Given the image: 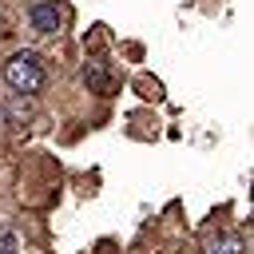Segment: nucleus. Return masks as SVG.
<instances>
[{
  "mask_svg": "<svg viewBox=\"0 0 254 254\" xmlns=\"http://www.w3.org/2000/svg\"><path fill=\"white\" fill-rule=\"evenodd\" d=\"M28 20H32L36 32L52 36V32H60V24H64V8H60L56 0H36V4L28 8Z\"/></svg>",
  "mask_w": 254,
  "mask_h": 254,
  "instance_id": "nucleus-2",
  "label": "nucleus"
},
{
  "mask_svg": "<svg viewBox=\"0 0 254 254\" xmlns=\"http://www.w3.org/2000/svg\"><path fill=\"white\" fill-rule=\"evenodd\" d=\"M202 250L206 254H242V242H238V234H206Z\"/></svg>",
  "mask_w": 254,
  "mask_h": 254,
  "instance_id": "nucleus-3",
  "label": "nucleus"
},
{
  "mask_svg": "<svg viewBox=\"0 0 254 254\" xmlns=\"http://www.w3.org/2000/svg\"><path fill=\"white\" fill-rule=\"evenodd\" d=\"M83 79H87V87H95V91H107V87H111L99 64H87V67H83Z\"/></svg>",
  "mask_w": 254,
  "mask_h": 254,
  "instance_id": "nucleus-4",
  "label": "nucleus"
},
{
  "mask_svg": "<svg viewBox=\"0 0 254 254\" xmlns=\"http://www.w3.org/2000/svg\"><path fill=\"white\" fill-rule=\"evenodd\" d=\"M4 79H8L12 91H20V95H36V91H44L48 71H44V60H40L36 52H16V56L4 64Z\"/></svg>",
  "mask_w": 254,
  "mask_h": 254,
  "instance_id": "nucleus-1",
  "label": "nucleus"
},
{
  "mask_svg": "<svg viewBox=\"0 0 254 254\" xmlns=\"http://www.w3.org/2000/svg\"><path fill=\"white\" fill-rule=\"evenodd\" d=\"M16 250H20V238H16V230L0 222V254H16Z\"/></svg>",
  "mask_w": 254,
  "mask_h": 254,
  "instance_id": "nucleus-5",
  "label": "nucleus"
}]
</instances>
